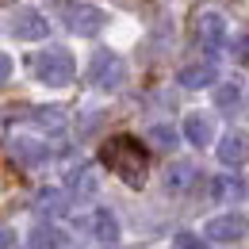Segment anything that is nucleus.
<instances>
[{"label":"nucleus","instance_id":"f257e3e1","mask_svg":"<svg viewBox=\"0 0 249 249\" xmlns=\"http://www.w3.org/2000/svg\"><path fill=\"white\" fill-rule=\"evenodd\" d=\"M100 165H107L126 188H142L146 184V173H150V161H146V150L138 138L130 134H115L100 146Z\"/></svg>","mask_w":249,"mask_h":249},{"label":"nucleus","instance_id":"dca6fc26","mask_svg":"<svg viewBox=\"0 0 249 249\" xmlns=\"http://www.w3.org/2000/svg\"><path fill=\"white\" fill-rule=\"evenodd\" d=\"M12 154L19 157L23 165H42L50 157V146L46 142H35V138H19V142H12Z\"/></svg>","mask_w":249,"mask_h":249},{"label":"nucleus","instance_id":"6ab92c4d","mask_svg":"<svg viewBox=\"0 0 249 249\" xmlns=\"http://www.w3.org/2000/svg\"><path fill=\"white\" fill-rule=\"evenodd\" d=\"M215 104L222 111H234L242 104V81H218L215 85Z\"/></svg>","mask_w":249,"mask_h":249},{"label":"nucleus","instance_id":"6e6552de","mask_svg":"<svg viewBox=\"0 0 249 249\" xmlns=\"http://www.w3.org/2000/svg\"><path fill=\"white\" fill-rule=\"evenodd\" d=\"M196 42H199L203 54L215 58L218 50L226 46V19L218 12H199V19H196Z\"/></svg>","mask_w":249,"mask_h":249},{"label":"nucleus","instance_id":"5701e85b","mask_svg":"<svg viewBox=\"0 0 249 249\" xmlns=\"http://www.w3.org/2000/svg\"><path fill=\"white\" fill-rule=\"evenodd\" d=\"M0 246H4V249L16 246V230H12V226H4V242H0Z\"/></svg>","mask_w":249,"mask_h":249},{"label":"nucleus","instance_id":"0eeeda50","mask_svg":"<svg viewBox=\"0 0 249 249\" xmlns=\"http://www.w3.org/2000/svg\"><path fill=\"white\" fill-rule=\"evenodd\" d=\"M203 238L218 242V246H230V242H242L249 238V218L246 215H218L211 222H203Z\"/></svg>","mask_w":249,"mask_h":249},{"label":"nucleus","instance_id":"39448f33","mask_svg":"<svg viewBox=\"0 0 249 249\" xmlns=\"http://www.w3.org/2000/svg\"><path fill=\"white\" fill-rule=\"evenodd\" d=\"M8 35L19 38V42H42V38L50 35V19H46L38 8H19V12H12V19H8Z\"/></svg>","mask_w":249,"mask_h":249},{"label":"nucleus","instance_id":"2eb2a0df","mask_svg":"<svg viewBox=\"0 0 249 249\" xmlns=\"http://www.w3.org/2000/svg\"><path fill=\"white\" fill-rule=\"evenodd\" d=\"M196 180V165L192 161H173L169 169H165V188L169 192H188Z\"/></svg>","mask_w":249,"mask_h":249},{"label":"nucleus","instance_id":"aec40b11","mask_svg":"<svg viewBox=\"0 0 249 249\" xmlns=\"http://www.w3.org/2000/svg\"><path fill=\"white\" fill-rule=\"evenodd\" d=\"M31 119L42 126V130H62V126H65V111H62V107H35Z\"/></svg>","mask_w":249,"mask_h":249},{"label":"nucleus","instance_id":"423d86ee","mask_svg":"<svg viewBox=\"0 0 249 249\" xmlns=\"http://www.w3.org/2000/svg\"><path fill=\"white\" fill-rule=\"evenodd\" d=\"M77 230H85L89 238L104 242V246H115L119 242V218L111 215L107 207H92L85 218H77Z\"/></svg>","mask_w":249,"mask_h":249},{"label":"nucleus","instance_id":"9b49d317","mask_svg":"<svg viewBox=\"0 0 249 249\" xmlns=\"http://www.w3.org/2000/svg\"><path fill=\"white\" fill-rule=\"evenodd\" d=\"M184 138L192 142V146H199V150L211 146V142H215V119L203 115V111H192V115L184 119Z\"/></svg>","mask_w":249,"mask_h":249},{"label":"nucleus","instance_id":"7ed1b4c3","mask_svg":"<svg viewBox=\"0 0 249 249\" xmlns=\"http://www.w3.org/2000/svg\"><path fill=\"white\" fill-rule=\"evenodd\" d=\"M123 81H126L123 58L111 54V50H96L92 62H89V85L100 92H115V89H123Z\"/></svg>","mask_w":249,"mask_h":249},{"label":"nucleus","instance_id":"f03ea898","mask_svg":"<svg viewBox=\"0 0 249 249\" xmlns=\"http://www.w3.org/2000/svg\"><path fill=\"white\" fill-rule=\"evenodd\" d=\"M31 73L38 85H46V89H65V85H73V77H77V65H73V54L62 50V46H46V50H38L31 54Z\"/></svg>","mask_w":249,"mask_h":249},{"label":"nucleus","instance_id":"ddd939ff","mask_svg":"<svg viewBox=\"0 0 249 249\" xmlns=\"http://www.w3.org/2000/svg\"><path fill=\"white\" fill-rule=\"evenodd\" d=\"M35 211L46 215V218H62V215H69V196L62 188H42L35 196Z\"/></svg>","mask_w":249,"mask_h":249},{"label":"nucleus","instance_id":"20e7f679","mask_svg":"<svg viewBox=\"0 0 249 249\" xmlns=\"http://www.w3.org/2000/svg\"><path fill=\"white\" fill-rule=\"evenodd\" d=\"M62 23L69 27L73 35H81V38H96V35L104 31V23H107V16L96 8V4H85V0H69L62 8Z\"/></svg>","mask_w":249,"mask_h":249},{"label":"nucleus","instance_id":"b1692460","mask_svg":"<svg viewBox=\"0 0 249 249\" xmlns=\"http://www.w3.org/2000/svg\"><path fill=\"white\" fill-rule=\"evenodd\" d=\"M4 4H12V0H4Z\"/></svg>","mask_w":249,"mask_h":249},{"label":"nucleus","instance_id":"9d476101","mask_svg":"<svg viewBox=\"0 0 249 249\" xmlns=\"http://www.w3.org/2000/svg\"><path fill=\"white\" fill-rule=\"evenodd\" d=\"M246 157H249V138L242 134V130L222 134V142H218V161H222L226 169H238Z\"/></svg>","mask_w":249,"mask_h":249},{"label":"nucleus","instance_id":"4be33fe9","mask_svg":"<svg viewBox=\"0 0 249 249\" xmlns=\"http://www.w3.org/2000/svg\"><path fill=\"white\" fill-rule=\"evenodd\" d=\"M230 54H234V62L249 65V35H238V38L230 42Z\"/></svg>","mask_w":249,"mask_h":249},{"label":"nucleus","instance_id":"1a4fd4ad","mask_svg":"<svg viewBox=\"0 0 249 249\" xmlns=\"http://www.w3.org/2000/svg\"><path fill=\"white\" fill-rule=\"evenodd\" d=\"M177 85H184V89H215V85H218V69H215V62L184 65V69L177 73Z\"/></svg>","mask_w":249,"mask_h":249},{"label":"nucleus","instance_id":"412c9836","mask_svg":"<svg viewBox=\"0 0 249 249\" xmlns=\"http://www.w3.org/2000/svg\"><path fill=\"white\" fill-rule=\"evenodd\" d=\"M173 249H207V242L196 238V234H188V230H180V234L173 238Z\"/></svg>","mask_w":249,"mask_h":249},{"label":"nucleus","instance_id":"f8f14e48","mask_svg":"<svg viewBox=\"0 0 249 249\" xmlns=\"http://www.w3.org/2000/svg\"><path fill=\"white\" fill-rule=\"evenodd\" d=\"M249 196V184L242 177H215L211 180V199L215 203H242Z\"/></svg>","mask_w":249,"mask_h":249},{"label":"nucleus","instance_id":"4468645a","mask_svg":"<svg viewBox=\"0 0 249 249\" xmlns=\"http://www.w3.org/2000/svg\"><path fill=\"white\" fill-rule=\"evenodd\" d=\"M27 246H31V249H65V246H69V238H65L58 226H50V222H38L31 234H27Z\"/></svg>","mask_w":249,"mask_h":249},{"label":"nucleus","instance_id":"a211bd4d","mask_svg":"<svg viewBox=\"0 0 249 249\" xmlns=\"http://www.w3.org/2000/svg\"><path fill=\"white\" fill-rule=\"evenodd\" d=\"M146 142L157 146V150H177L180 134H177V126H173V123H154L150 130H146Z\"/></svg>","mask_w":249,"mask_h":249},{"label":"nucleus","instance_id":"f3484780","mask_svg":"<svg viewBox=\"0 0 249 249\" xmlns=\"http://www.w3.org/2000/svg\"><path fill=\"white\" fill-rule=\"evenodd\" d=\"M65 184H69V192H73V196H96V177H92V165H77V169H69Z\"/></svg>","mask_w":249,"mask_h":249}]
</instances>
